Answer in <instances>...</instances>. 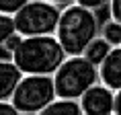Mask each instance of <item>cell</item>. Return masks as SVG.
Returning <instances> with one entry per match:
<instances>
[{
    "label": "cell",
    "mask_w": 121,
    "mask_h": 115,
    "mask_svg": "<svg viewBox=\"0 0 121 115\" xmlns=\"http://www.w3.org/2000/svg\"><path fill=\"white\" fill-rule=\"evenodd\" d=\"M101 35V21L96 10L72 2L62 6V17L56 29V37L68 56H82L95 37Z\"/></svg>",
    "instance_id": "1"
},
{
    "label": "cell",
    "mask_w": 121,
    "mask_h": 115,
    "mask_svg": "<svg viewBox=\"0 0 121 115\" xmlns=\"http://www.w3.org/2000/svg\"><path fill=\"white\" fill-rule=\"evenodd\" d=\"M107 8H109V17L121 23V0H111Z\"/></svg>",
    "instance_id": "16"
},
{
    "label": "cell",
    "mask_w": 121,
    "mask_h": 115,
    "mask_svg": "<svg viewBox=\"0 0 121 115\" xmlns=\"http://www.w3.org/2000/svg\"><path fill=\"white\" fill-rule=\"evenodd\" d=\"M57 99L51 74H25L13 95V105L23 115H35Z\"/></svg>",
    "instance_id": "4"
},
{
    "label": "cell",
    "mask_w": 121,
    "mask_h": 115,
    "mask_svg": "<svg viewBox=\"0 0 121 115\" xmlns=\"http://www.w3.org/2000/svg\"><path fill=\"white\" fill-rule=\"evenodd\" d=\"M0 115H23L19 109L13 105V101H0Z\"/></svg>",
    "instance_id": "17"
},
{
    "label": "cell",
    "mask_w": 121,
    "mask_h": 115,
    "mask_svg": "<svg viewBox=\"0 0 121 115\" xmlns=\"http://www.w3.org/2000/svg\"><path fill=\"white\" fill-rule=\"evenodd\" d=\"M17 33V25H14V17L6 13H0V45L6 43V39Z\"/></svg>",
    "instance_id": "12"
},
{
    "label": "cell",
    "mask_w": 121,
    "mask_h": 115,
    "mask_svg": "<svg viewBox=\"0 0 121 115\" xmlns=\"http://www.w3.org/2000/svg\"><path fill=\"white\" fill-rule=\"evenodd\" d=\"M101 35L111 45H121V23L109 17V21H105L101 25Z\"/></svg>",
    "instance_id": "11"
},
{
    "label": "cell",
    "mask_w": 121,
    "mask_h": 115,
    "mask_svg": "<svg viewBox=\"0 0 121 115\" xmlns=\"http://www.w3.org/2000/svg\"><path fill=\"white\" fill-rule=\"evenodd\" d=\"M25 76L13 60H0V101L13 99L21 78Z\"/></svg>",
    "instance_id": "8"
},
{
    "label": "cell",
    "mask_w": 121,
    "mask_h": 115,
    "mask_svg": "<svg viewBox=\"0 0 121 115\" xmlns=\"http://www.w3.org/2000/svg\"><path fill=\"white\" fill-rule=\"evenodd\" d=\"M13 62L23 74H56V70L68 58L66 49L56 35H33L23 37L19 47L10 53Z\"/></svg>",
    "instance_id": "2"
},
{
    "label": "cell",
    "mask_w": 121,
    "mask_h": 115,
    "mask_svg": "<svg viewBox=\"0 0 121 115\" xmlns=\"http://www.w3.org/2000/svg\"><path fill=\"white\" fill-rule=\"evenodd\" d=\"M99 78L113 90L121 88V45H113L109 56L103 60V64L99 66Z\"/></svg>",
    "instance_id": "7"
},
{
    "label": "cell",
    "mask_w": 121,
    "mask_h": 115,
    "mask_svg": "<svg viewBox=\"0 0 121 115\" xmlns=\"http://www.w3.org/2000/svg\"><path fill=\"white\" fill-rule=\"evenodd\" d=\"M27 2H31V0H0V13L17 14Z\"/></svg>",
    "instance_id": "13"
},
{
    "label": "cell",
    "mask_w": 121,
    "mask_h": 115,
    "mask_svg": "<svg viewBox=\"0 0 121 115\" xmlns=\"http://www.w3.org/2000/svg\"><path fill=\"white\" fill-rule=\"evenodd\" d=\"M111 115H117V113H111Z\"/></svg>",
    "instance_id": "20"
},
{
    "label": "cell",
    "mask_w": 121,
    "mask_h": 115,
    "mask_svg": "<svg viewBox=\"0 0 121 115\" xmlns=\"http://www.w3.org/2000/svg\"><path fill=\"white\" fill-rule=\"evenodd\" d=\"M101 80L99 66L84 56H68L53 74L56 93L60 99H80L86 90Z\"/></svg>",
    "instance_id": "3"
},
{
    "label": "cell",
    "mask_w": 121,
    "mask_h": 115,
    "mask_svg": "<svg viewBox=\"0 0 121 115\" xmlns=\"http://www.w3.org/2000/svg\"><path fill=\"white\" fill-rule=\"evenodd\" d=\"M111 49H113V45L109 43L103 35H99V37H95V39L88 43V47L84 49L82 56L86 58V60H90L95 66H101L103 60L109 56V51H111Z\"/></svg>",
    "instance_id": "10"
},
{
    "label": "cell",
    "mask_w": 121,
    "mask_h": 115,
    "mask_svg": "<svg viewBox=\"0 0 121 115\" xmlns=\"http://www.w3.org/2000/svg\"><path fill=\"white\" fill-rule=\"evenodd\" d=\"M78 103L84 115H111L115 113V90L99 80L78 99Z\"/></svg>",
    "instance_id": "6"
},
{
    "label": "cell",
    "mask_w": 121,
    "mask_h": 115,
    "mask_svg": "<svg viewBox=\"0 0 121 115\" xmlns=\"http://www.w3.org/2000/svg\"><path fill=\"white\" fill-rule=\"evenodd\" d=\"M115 113L121 115V88L115 90Z\"/></svg>",
    "instance_id": "18"
},
{
    "label": "cell",
    "mask_w": 121,
    "mask_h": 115,
    "mask_svg": "<svg viewBox=\"0 0 121 115\" xmlns=\"http://www.w3.org/2000/svg\"><path fill=\"white\" fill-rule=\"evenodd\" d=\"M74 2H78V4L90 8V10H101V8L109 6V2H111V0H74Z\"/></svg>",
    "instance_id": "14"
},
{
    "label": "cell",
    "mask_w": 121,
    "mask_h": 115,
    "mask_svg": "<svg viewBox=\"0 0 121 115\" xmlns=\"http://www.w3.org/2000/svg\"><path fill=\"white\" fill-rule=\"evenodd\" d=\"M14 17L17 31L23 37L33 35H56L57 23L62 17V6L47 0H31Z\"/></svg>",
    "instance_id": "5"
},
{
    "label": "cell",
    "mask_w": 121,
    "mask_h": 115,
    "mask_svg": "<svg viewBox=\"0 0 121 115\" xmlns=\"http://www.w3.org/2000/svg\"><path fill=\"white\" fill-rule=\"evenodd\" d=\"M47 2H53V4H57V6H68V4H72L74 0H47Z\"/></svg>",
    "instance_id": "19"
},
{
    "label": "cell",
    "mask_w": 121,
    "mask_h": 115,
    "mask_svg": "<svg viewBox=\"0 0 121 115\" xmlns=\"http://www.w3.org/2000/svg\"><path fill=\"white\" fill-rule=\"evenodd\" d=\"M35 115H84V113L76 99H60L57 97L53 103H49Z\"/></svg>",
    "instance_id": "9"
},
{
    "label": "cell",
    "mask_w": 121,
    "mask_h": 115,
    "mask_svg": "<svg viewBox=\"0 0 121 115\" xmlns=\"http://www.w3.org/2000/svg\"><path fill=\"white\" fill-rule=\"evenodd\" d=\"M21 39H23V35H21L19 31L14 33V35H10V37L6 39V43L2 45V47H4V49L8 51V53H13L14 49H17V47H19V43H21Z\"/></svg>",
    "instance_id": "15"
}]
</instances>
